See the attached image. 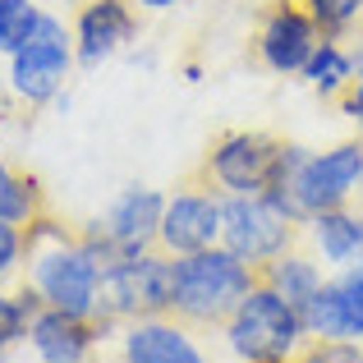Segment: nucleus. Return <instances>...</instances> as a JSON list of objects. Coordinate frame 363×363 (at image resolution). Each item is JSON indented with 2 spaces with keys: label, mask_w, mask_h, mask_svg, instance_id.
<instances>
[{
  "label": "nucleus",
  "mask_w": 363,
  "mask_h": 363,
  "mask_svg": "<svg viewBox=\"0 0 363 363\" xmlns=\"http://www.w3.org/2000/svg\"><path fill=\"white\" fill-rule=\"evenodd\" d=\"M322 28L299 0H276L262 18V33H257V55L272 74H303L308 55L318 51Z\"/></svg>",
  "instance_id": "9b49d317"
},
{
  "label": "nucleus",
  "mask_w": 363,
  "mask_h": 363,
  "mask_svg": "<svg viewBox=\"0 0 363 363\" xmlns=\"http://www.w3.org/2000/svg\"><path fill=\"white\" fill-rule=\"evenodd\" d=\"M331 285H336L345 340H359V345H363V267H345L340 276H331Z\"/></svg>",
  "instance_id": "412c9836"
},
{
  "label": "nucleus",
  "mask_w": 363,
  "mask_h": 363,
  "mask_svg": "<svg viewBox=\"0 0 363 363\" xmlns=\"http://www.w3.org/2000/svg\"><path fill=\"white\" fill-rule=\"evenodd\" d=\"M23 272V225L0 221V285Z\"/></svg>",
  "instance_id": "b1692460"
},
{
  "label": "nucleus",
  "mask_w": 363,
  "mask_h": 363,
  "mask_svg": "<svg viewBox=\"0 0 363 363\" xmlns=\"http://www.w3.org/2000/svg\"><path fill=\"white\" fill-rule=\"evenodd\" d=\"M303 240L313 244L318 262L336 267H363V207H336V212H318L303 221Z\"/></svg>",
  "instance_id": "2eb2a0df"
},
{
  "label": "nucleus",
  "mask_w": 363,
  "mask_h": 363,
  "mask_svg": "<svg viewBox=\"0 0 363 363\" xmlns=\"http://www.w3.org/2000/svg\"><path fill=\"white\" fill-rule=\"evenodd\" d=\"M308 157L303 147L276 138V133H262V129H235V133H221V138L207 147L203 157V184L216 189L221 198L230 194H267L276 198L285 184H290L294 166Z\"/></svg>",
  "instance_id": "f03ea898"
},
{
  "label": "nucleus",
  "mask_w": 363,
  "mask_h": 363,
  "mask_svg": "<svg viewBox=\"0 0 363 363\" xmlns=\"http://www.w3.org/2000/svg\"><path fill=\"white\" fill-rule=\"evenodd\" d=\"M106 331H111V322L42 308L28 322V345H33L37 363H88Z\"/></svg>",
  "instance_id": "ddd939ff"
},
{
  "label": "nucleus",
  "mask_w": 363,
  "mask_h": 363,
  "mask_svg": "<svg viewBox=\"0 0 363 363\" xmlns=\"http://www.w3.org/2000/svg\"><path fill=\"white\" fill-rule=\"evenodd\" d=\"M161 212H166V194L133 184L106 207L101 221L83 225L79 235H83V244H88V253L101 262V272H106V267L124 262V257H138V253H147V248H157Z\"/></svg>",
  "instance_id": "6e6552de"
},
{
  "label": "nucleus",
  "mask_w": 363,
  "mask_h": 363,
  "mask_svg": "<svg viewBox=\"0 0 363 363\" xmlns=\"http://www.w3.org/2000/svg\"><path fill=\"white\" fill-rule=\"evenodd\" d=\"M359 194H363V138H350V143H336L331 152H308L294 166L290 184L276 194V203L294 221H308L318 212L350 207Z\"/></svg>",
  "instance_id": "39448f33"
},
{
  "label": "nucleus",
  "mask_w": 363,
  "mask_h": 363,
  "mask_svg": "<svg viewBox=\"0 0 363 363\" xmlns=\"http://www.w3.org/2000/svg\"><path fill=\"white\" fill-rule=\"evenodd\" d=\"M170 290H175V257L147 248L138 257L101 272V290H97V322L124 327V322H143V318H166L170 313Z\"/></svg>",
  "instance_id": "423d86ee"
},
{
  "label": "nucleus",
  "mask_w": 363,
  "mask_h": 363,
  "mask_svg": "<svg viewBox=\"0 0 363 363\" xmlns=\"http://www.w3.org/2000/svg\"><path fill=\"white\" fill-rule=\"evenodd\" d=\"M212 244H221V194L207 184H184L179 194L166 198L157 248L170 257H184V253H203Z\"/></svg>",
  "instance_id": "9d476101"
},
{
  "label": "nucleus",
  "mask_w": 363,
  "mask_h": 363,
  "mask_svg": "<svg viewBox=\"0 0 363 363\" xmlns=\"http://www.w3.org/2000/svg\"><path fill=\"white\" fill-rule=\"evenodd\" d=\"M74 65H79V55H74V28H65V18H55V14H42V28L9 55L5 79H9V92L18 101L46 106V101L60 97Z\"/></svg>",
  "instance_id": "1a4fd4ad"
},
{
  "label": "nucleus",
  "mask_w": 363,
  "mask_h": 363,
  "mask_svg": "<svg viewBox=\"0 0 363 363\" xmlns=\"http://www.w3.org/2000/svg\"><path fill=\"white\" fill-rule=\"evenodd\" d=\"M42 313V299H37L33 285H18V290H5L0 285V359L9 354V350L18 345V340H28V322Z\"/></svg>",
  "instance_id": "6ab92c4d"
},
{
  "label": "nucleus",
  "mask_w": 363,
  "mask_h": 363,
  "mask_svg": "<svg viewBox=\"0 0 363 363\" xmlns=\"http://www.w3.org/2000/svg\"><path fill=\"white\" fill-rule=\"evenodd\" d=\"M257 285V267L235 257L225 244L203 253L175 257V290H170V318L184 327H225L240 299Z\"/></svg>",
  "instance_id": "7ed1b4c3"
},
{
  "label": "nucleus",
  "mask_w": 363,
  "mask_h": 363,
  "mask_svg": "<svg viewBox=\"0 0 363 363\" xmlns=\"http://www.w3.org/2000/svg\"><path fill=\"white\" fill-rule=\"evenodd\" d=\"M303 240V221H294L276 198L267 194H230L221 198V244L248 267L262 272L281 253Z\"/></svg>",
  "instance_id": "0eeeda50"
},
{
  "label": "nucleus",
  "mask_w": 363,
  "mask_h": 363,
  "mask_svg": "<svg viewBox=\"0 0 363 363\" xmlns=\"http://www.w3.org/2000/svg\"><path fill=\"white\" fill-rule=\"evenodd\" d=\"M42 14L37 0H0V55H14L42 28Z\"/></svg>",
  "instance_id": "aec40b11"
},
{
  "label": "nucleus",
  "mask_w": 363,
  "mask_h": 363,
  "mask_svg": "<svg viewBox=\"0 0 363 363\" xmlns=\"http://www.w3.org/2000/svg\"><path fill=\"white\" fill-rule=\"evenodd\" d=\"M350 51H354V74H363V42H354Z\"/></svg>",
  "instance_id": "bb28decb"
},
{
  "label": "nucleus",
  "mask_w": 363,
  "mask_h": 363,
  "mask_svg": "<svg viewBox=\"0 0 363 363\" xmlns=\"http://www.w3.org/2000/svg\"><path fill=\"white\" fill-rule=\"evenodd\" d=\"M138 5H147V9H170V5H179V0H138Z\"/></svg>",
  "instance_id": "a878e982"
},
{
  "label": "nucleus",
  "mask_w": 363,
  "mask_h": 363,
  "mask_svg": "<svg viewBox=\"0 0 363 363\" xmlns=\"http://www.w3.org/2000/svg\"><path fill=\"white\" fill-rule=\"evenodd\" d=\"M138 37L133 0H83L74 14V55L79 65H101Z\"/></svg>",
  "instance_id": "f8f14e48"
},
{
  "label": "nucleus",
  "mask_w": 363,
  "mask_h": 363,
  "mask_svg": "<svg viewBox=\"0 0 363 363\" xmlns=\"http://www.w3.org/2000/svg\"><path fill=\"white\" fill-rule=\"evenodd\" d=\"M290 363H363L359 340H308Z\"/></svg>",
  "instance_id": "5701e85b"
},
{
  "label": "nucleus",
  "mask_w": 363,
  "mask_h": 363,
  "mask_svg": "<svg viewBox=\"0 0 363 363\" xmlns=\"http://www.w3.org/2000/svg\"><path fill=\"white\" fill-rule=\"evenodd\" d=\"M225 345L244 363H290L308 345V336H303L299 308L257 276V285L240 299V308L225 318Z\"/></svg>",
  "instance_id": "20e7f679"
},
{
  "label": "nucleus",
  "mask_w": 363,
  "mask_h": 363,
  "mask_svg": "<svg viewBox=\"0 0 363 363\" xmlns=\"http://www.w3.org/2000/svg\"><path fill=\"white\" fill-rule=\"evenodd\" d=\"M336 106L359 124V138H363V74H354V83H350V88L336 97Z\"/></svg>",
  "instance_id": "393cba45"
},
{
  "label": "nucleus",
  "mask_w": 363,
  "mask_h": 363,
  "mask_svg": "<svg viewBox=\"0 0 363 363\" xmlns=\"http://www.w3.org/2000/svg\"><path fill=\"white\" fill-rule=\"evenodd\" d=\"M303 83H308L318 97L336 101L340 92L354 83V51H350L340 37H322L318 51H313L308 65H303Z\"/></svg>",
  "instance_id": "f3484780"
},
{
  "label": "nucleus",
  "mask_w": 363,
  "mask_h": 363,
  "mask_svg": "<svg viewBox=\"0 0 363 363\" xmlns=\"http://www.w3.org/2000/svg\"><path fill=\"white\" fill-rule=\"evenodd\" d=\"M5 83H9V79H5V60H0V88H5Z\"/></svg>",
  "instance_id": "cd10ccee"
},
{
  "label": "nucleus",
  "mask_w": 363,
  "mask_h": 363,
  "mask_svg": "<svg viewBox=\"0 0 363 363\" xmlns=\"http://www.w3.org/2000/svg\"><path fill=\"white\" fill-rule=\"evenodd\" d=\"M257 276H262L281 299H290L294 308H303V303L322 290V281H327L322 267H318V253H299V244H294L290 253H281L276 262H267Z\"/></svg>",
  "instance_id": "dca6fc26"
},
{
  "label": "nucleus",
  "mask_w": 363,
  "mask_h": 363,
  "mask_svg": "<svg viewBox=\"0 0 363 363\" xmlns=\"http://www.w3.org/2000/svg\"><path fill=\"white\" fill-rule=\"evenodd\" d=\"M299 5L318 18L322 33L340 37V42H345V33H354L359 18H363V0H299Z\"/></svg>",
  "instance_id": "4be33fe9"
},
{
  "label": "nucleus",
  "mask_w": 363,
  "mask_h": 363,
  "mask_svg": "<svg viewBox=\"0 0 363 363\" xmlns=\"http://www.w3.org/2000/svg\"><path fill=\"white\" fill-rule=\"evenodd\" d=\"M23 281L37 290L42 308L97 318L101 262L88 253L79 230H65L46 212L23 225Z\"/></svg>",
  "instance_id": "f257e3e1"
},
{
  "label": "nucleus",
  "mask_w": 363,
  "mask_h": 363,
  "mask_svg": "<svg viewBox=\"0 0 363 363\" xmlns=\"http://www.w3.org/2000/svg\"><path fill=\"white\" fill-rule=\"evenodd\" d=\"M120 363H207L203 345L179 318H143L124 322L120 331Z\"/></svg>",
  "instance_id": "4468645a"
},
{
  "label": "nucleus",
  "mask_w": 363,
  "mask_h": 363,
  "mask_svg": "<svg viewBox=\"0 0 363 363\" xmlns=\"http://www.w3.org/2000/svg\"><path fill=\"white\" fill-rule=\"evenodd\" d=\"M46 212V198H42V184L37 175L28 170H14L5 157H0V221H14V225H28Z\"/></svg>",
  "instance_id": "a211bd4d"
},
{
  "label": "nucleus",
  "mask_w": 363,
  "mask_h": 363,
  "mask_svg": "<svg viewBox=\"0 0 363 363\" xmlns=\"http://www.w3.org/2000/svg\"><path fill=\"white\" fill-rule=\"evenodd\" d=\"M0 363H5V359H0Z\"/></svg>",
  "instance_id": "c85d7f7f"
}]
</instances>
